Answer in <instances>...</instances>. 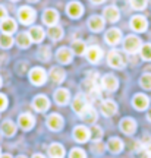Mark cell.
Returning a JSON list of instances; mask_svg holds the SVG:
<instances>
[{"mask_svg": "<svg viewBox=\"0 0 151 158\" xmlns=\"http://www.w3.org/2000/svg\"><path fill=\"white\" fill-rule=\"evenodd\" d=\"M141 47H142V41L136 35H128L126 38L123 40V50L129 53V54L138 53L141 50Z\"/></svg>", "mask_w": 151, "mask_h": 158, "instance_id": "6da1fadb", "label": "cell"}, {"mask_svg": "<svg viewBox=\"0 0 151 158\" xmlns=\"http://www.w3.org/2000/svg\"><path fill=\"white\" fill-rule=\"evenodd\" d=\"M35 16H37L35 10L29 6H21L19 10H18V19L24 25H31L35 21Z\"/></svg>", "mask_w": 151, "mask_h": 158, "instance_id": "7a4b0ae2", "label": "cell"}, {"mask_svg": "<svg viewBox=\"0 0 151 158\" xmlns=\"http://www.w3.org/2000/svg\"><path fill=\"white\" fill-rule=\"evenodd\" d=\"M29 81H31L34 85L41 86V85H44L45 81H47V72H45L43 68L31 69V72H29Z\"/></svg>", "mask_w": 151, "mask_h": 158, "instance_id": "3957f363", "label": "cell"}, {"mask_svg": "<svg viewBox=\"0 0 151 158\" xmlns=\"http://www.w3.org/2000/svg\"><path fill=\"white\" fill-rule=\"evenodd\" d=\"M73 139L79 143L88 142L91 139V130L87 126H76L73 129Z\"/></svg>", "mask_w": 151, "mask_h": 158, "instance_id": "277c9868", "label": "cell"}, {"mask_svg": "<svg viewBox=\"0 0 151 158\" xmlns=\"http://www.w3.org/2000/svg\"><path fill=\"white\" fill-rule=\"evenodd\" d=\"M85 56H87V60L93 64H97L103 59V50H101L98 45H91L87 48L85 51Z\"/></svg>", "mask_w": 151, "mask_h": 158, "instance_id": "5b68a950", "label": "cell"}, {"mask_svg": "<svg viewBox=\"0 0 151 158\" xmlns=\"http://www.w3.org/2000/svg\"><path fill=\"white\" fill-rule=\"evenodd\" d=\"M66 13L72 18V19H78V18H81L82 13H84V6L81 5L79 2H71V3H67V6H66Z\"/></svg>", "mask_w": 151, "mask_h": 158, "instance_id": "8992f818", "label": "cell"}, {"mask_svg": "<svg viewBox=\"0 0 151 158\" xmlns=\"http://www.w3.org/2000/svg\"><path fill=\"white\" fill-rule=\"evenodd\" d=\"M107 62H109V64H110L112 68H114V69H122L123 66H125V60H123L122 54H120L119 51H116V50H112L110 53H109V56H107Z\"/></svg>", "mask_w": 151, "mask_h": 158, "instance_id": "52a82bcc", "label": "cell"}, {"mask_svg": "<svg viewBox=\"0 0 151 158\" xmlns=\"http://www.w3.org/2000/svg\"><path fill=\"white\" fill-rule=\"evenodd\" d=\"M101 86H103L106 91L113 92V91L118 89L119 81H118V78H116L114 75H110V73L104 75V76H103V79H101Z\"/></svg>", "mask_w": 151, "mask_h": 158, "instance_id": "ba28073f", "label": "cell"}, {"mask_svg": "<svg viewBox=\"0 0 151 158\" xmlns=\"http://www.w3.org/2000/svg\"><path fill=\"white\" fill-rule=\"evenodd\" d=\"M45 123H47V127L50 130L57 132V130H60L62 127H63V117H62L60 114L53 113L47 117V122H45Z\"/></svg>", "mask_w": 151, "mask_h": 158, "instance_id": "9c48e42d", "label": "cell"}, {"mask_svg": "<svg viewBox=\"0 0 151 158\" xmlns=\"http://www.w3.org/2000/svg\"><path fill=\"white\" fill-rule=\"evenodd\" d=\"M147 27H148V22H147L145 18L141 16V15H136L131 19V28L134 29L135 32H145Z\"/></svg>", "mask_w": 151, "mask_h": 158, "instance_id": "30bf717a", "label": "cell"}, {"mask_svg": "<svg viewBox=\"0 0 151 158\" xmlns=\"http://www.w3.org/2000/svg\"><path fill=\"white\" fill-rule=\"evenodd\" d=\"M100 110L106 117H112V116H114V114L118 113V104L113 101V100H104V101L101 102Z\"/></svg>", "mask_w": 151, "mask_h": 158, "instance_id": "8fae6325", "label": "cell"}, {"mask_svg": "<svg viewBox=\"0 0 151 158\" xmlns=\"http://www.w3.org/2000/svg\"><path fill=\"white\" fill-rule=\"evenodd\" d=\"M72 57H73V51L71 48H67V47H62L56 53L57 62L62 63V64H69L72 62Z\"/></svg>", "mask_w": 151, "mask_h": 158, "instance_id": "7c38bea8", "label": "cell"}, {"mask_svg": "<svg viewBox=\"0 0 151 158\" xmlns=\"http://www.w3.org/2000/svg\"><path fill=\"white\" fill-rule=\"evenodd\" d=\"M32 107L35 108L37 111H40V113L47 111V110L50 108V100L45 95H37L32 101Z\"/></svg>", "mask_w": 151, "mask_h": 158, "instance_id": "4fadbf2b", "label": "cell"}, {"mask_svg": "<svg viewBox=\"0 0 151 158\" xmlns=\"http://www.w3.org/2000/svg\"><path fill=\"white\" fill-rule=\"evenodd\" d=\"M79 117L84 120V123L87 124H94L95 122H97V110H95L94 107H91V106H87V108H85L82 113L79 114Z\"/></svg>", "mask_w": 151, "mask_h": 158, "instance_id": "5bb4252c", "label": "cell"}, {"mask_svg": "<svg viewBox=\"0 0 151 158\" xmlns=\"http://www.w3.org/2000/svg\"><path fill=\"white\" fill-rule=\"evenodd\" d=\"M104 40H106L107 44H110V45L119 44L122 41V32H120V29H118V28L109 29L106 32V35H104Z\"/></svg>", "mask_w": 151, "mask_h": 158, "instance_id": "9a60e30c", "label": "cell"}, {"mask_svg": "<svg viewBox=\"0 0 151 158\" xmlns=\"http://www.w3.org/2000/svg\"><path fill=\"white\" fill-rule=\"evenodd\" d=\"M132 106H134L136 110H147L148 108V106H150V98L147 95H144V94H136V95H134V98H132Z\"/></svg>", "mask_w": 151, "mask_h": 158, "instance_id": "2e32d148", "label": "cell"}, {"mask_svg": "<svg viewBox=\"0 0 151 158\" xmlns=\"http://www.w3.org/2000/svg\"><path fill=\"white\" fill-rule=\"evenodd\" d=\"M18 124L24 130H31L34 127V124H35V118H34L32 114H28V113L21 114L19 118H18Z\"/></svg>", "mask_w": 151, "mask_h": 158, "instance_id": "e0dca14e", "label": "cell"}, {"mask_svg": "<svg viewBox=\"0 0 151 158\" xmlns=\"http://www.w3.org/2000/svg\"><path fill=\"white\" fill-rule=\"evenodd\" d=\"M120 130L125 135H134L135 130H136V122L131 117H125L120 122Z\"/></svg>", "mask_w": 151, "mask_h": 158, "instance_id": "ac0fdd59", "label": "cell"}, {"mask_svg": "<svg viewBox=\"0 0 151 158\" xmlns=\"http://www.w3.org/2000/svg\"><path fill=\"white\" fill-rule=\"evenodd\" d=\"M87 106H88V101H87V97H84L82 94H78V95L73 98L72 101V108L75 113L81 114L82 111H84L85 108H87Z\"/></svg>", "mask_w": 151, "mask_h": 158, "instance_id": "d6986e66", "label": "cell"}, {"mask_svg": "<svg viewBox=\"0 0 151 158\" xmlns=\"http://www.w3.org/2000/svg\"><path fill=\"white\" fill-rule=\"evenodd\" d=\"M57 21H59V13L54 9H47L43 13V22L47 25V27H53V25H57Z\"/></svg>", "mask_w": 151, "mask_h": 158, "instance_id": "ffe728a7", "label": "cell"}, {"mask_svg": "<svg viewBox=\"0 0 151 158\" xmlns=\"http://www.w3.org/2000/svg\"><path fill=\"white\" fill-rule=\"evenodd\" d=\"M88 28L93 31V32H100L104 28V18L98 16V15H94L88 19Z\"/></svg>", "mask_w": 151, "mask_h": 158, "instance_id": "44dd1931", "label": "cell"}, {"mask_svg": "<svg viewBox=\"0 0 151 158\" xmlns=\"http://www.w3.org/2000/svg\"><path fill=\"white\" fill-rule=\"evenodd\" d=\"M16 28H18V25L12 18H6V19H3V21L0 22V29H2L3 34L12 35L15 31H16Z\"/></svg>", "mask_w": 151, "mask_h": 158, "instance_id": "7402d4cb", "label": "cell"}, {"mask_svg": "<svg viewBox=\"0 0 151 158\" xmlns=\"http://www.w3.org/2000/svg\"><path fill=\"white\" fill-rule=\"evenodd\" d=\"M103 15H104V19H107L109 22H118L120 18V12L116 6H107L103 10Z\"/></svg>", "mask_w": 151, "mask_h": 158, "instance_id": "603a6c76", "label": "cell"}, {"mask_svg": "<svg viewBox=\"0 0 151 158\" xmlns=\"http://www.w3.org/2000/svg\"><path fill=\"white\" fill-rule=\"evenodd\" d=\"M71 100V94L69 91L65 89V88H59V89L54 92V101L59 104V106H66Z\"/></svg>", "mask_w": 151, "mask_h": 158, "instance_id": "cb8c5ba5", "label": "cell"}, {"mask_svg": "<svg viewBox=\"0 0 151 158\" xmlns=\"http://www.w3.org/2000/svg\"><path fill=\"white\" fill-rule=\"evenodd\" d=\"M49 76H50V79L53 81V82H56V84H62V82L65 81V78H66V72H65L62 68L56 66V68H51L50 69Z\"/></svg>", "mask_w": 151, "mask_h": 158, "instance_id": "d4e9b609", "label": "cell"}, {"mask_svg": "<svg viewBox=\"0 0 151 158\" xmlns=\"http://www.w3.org/2000/svg\"><path fill=\"white\" fill-rule=\"evenodd\" d=\"M106 147L112 154H119V152H122V149H123V141L119 139V138H110Z\"/></svg>", "mask_w": 151, "mask_h": 158, "instance_id": "484cf974", "label": "cell"}, {"mask_svg": "<svg viewBox=\"0 0 151 158\" xmlns=\"http://www.w3.org/2000/svg\"><path fill=\"white\" fill-rule=\"evenodd\" d=\"M0 132L3 133L5 136L7 138H11L16 133V124L13 123L12 120H5L3 123H2V127H0Z\"/></svg>", "mask_w": 151, "mask_h": 158, "instance_id": "4316f807", "label": "cell"}, {"mask_svg": "<svg viewBox=\"0 0 151 158\" xmlns=\"http://www.w3.org/2000/svg\"><path fill=\"white\" fill-rule=\"evenodd\" d=\"M29 37H31V41L32 43H41L45 37V32L44 29L41 28V27H32V28L28 31Z\"/></svg>", "mask_w": 151, "mask_h": 158, "instance_id": "83f0119b", "label": "cell"}, {"mask_svg": "<svg viewBox=\"0 0 151 158\" xmlns=\"http://www.w3.org/2000/svg\"><path fill=\"white\" fill-rule=\"evenodd\" d=\"M49 155L50 158H63L65 157V148L60 143H51L49 147Z\"/></svg>", "mask_w": 151, "mask_h": 158, "instance_id": "f1b7e54d", "label": "cell"}, {"mask_svg": "<svg viewBox=\"0 0 151 158\" xmlns=\"http://www.w3.org/2000/svg\"><path fill=\"white\" fill-rule=\"evenodd\" d=\"M31 37H29L28 32H21V34H18L16 37V44L21 47V48H28L29 45H31Z\"/></svg>", "mask_w": 151, "mask_h": 158, "instance_id": "f546056e", "label": "cell"}, {"mask_svg": "<svg viewBox=\"0 0 151 158\" xmlns=\"http://www.w3.org/2000/svg\"><path fill=\"white\" fill-rule=\"evenodd\" d=\"M49 37H50L53 41H59V40L63 38V29L59 25H53L49 28Z\"/></svg>", "mask_w": 151, "mask_h": 158, "instance_id": "4dcf8cb0", "label": "cell"}, {"mask_svg": "<svg viewBox=\"0 0 151 158\" xmlns=\"http://www.w3.org/2000/svg\"><path fill=\"white\" fill-rule=\"evenodd\" d=\"M72 51L73 54H78V56H84L85 51H87V45L84 41H73L72 44Z\"/></svg>", "mask_w": 151, "mask_h": 158, "instance_id": "1f68e13d", "label": "cell"}, {"mask_svg": "<svg viewBox=\"0 0 151 158\" xmlns=\"http://www.w3.org/2000/svg\"><path fill=\"white\" fill-rule=\"evenodd\" d=\"M38 59L41 60V62H49L51 57V53H50V47L49 45H43L41 48L38 50Z\"/></svg>", "mask_w": 151, "mask_h": 158, "instance_id": "d6a6232c", "label": "cell"}, {"mask_svg": "<svg viewBox=\"0 0 151 158\" xmlns=\"http://www.w3.org/2000/svg\"><path fill=\"white\" fill-rule=\"evenodd\" d=\"M13 45V38L9 34H2L0 35V47L2 48H11Z\"/></svg>", "mask_w": 151, "mask_h": 158, "instance_id": "836d02e7", "label": "cell"}, {"mask_svg": "<svg viewBox=\"0 0 151 158\" xmlns=\"http://www.w3.org/2000/svg\"><path fill=\"white\" fill-rule=\"evenodd\" d=\"M140 54L144 60L150 62L151 60V44H142V47H141V50H140Z\"/></svg>", "mask_w": 151, "mask_h": 158, "instance_id": "e575fe53", "label": "cell"}, {"mask_svg": "<svg viewBox=\"0 0 151 158\" xmlns=\"http://www.w3.org/2000/svg\"><path fill=\"white\" fill-rule=\"evenodd\" d=\"M140 85L144 89H151V73H144L140 79Z\"/></svg>", "mask_w": 151, "mask_h": 158, "instance_id": "d590c367", "label": "cell"}, {"mask_svg": "<svg viewBox=\"0 0 151 158\" xmlns=\"http://www.w3.org/2000/svg\"><path fill=\"white\" fill-rule=\"evenodd\" d=\"M106 145L103 143L101 141H94V143L91 145V151L94 154H103L104 151H106Z\"/></svg>", "mask_w": 151, "mask_h": 158, "instance_id": "8d00e7d4", "label": "cell"}, {"mask_svg": "<svg viewBox=\"0 0 151 158\" xmlns=\"http://www.w3.org/2000/svg\"><path fill=\"white\" fill-rule=\"evenodd\" d=\"M131 2V6L134 7L135 10H144L147 7V2L148 0H129Z\"/></svg>", "mask_w": 151, "mask_h": 158, "instance_id": "74e56055", "label": "cell"}, {"mask_svg": "<svg viewBox=\"0 0 151 158\" xmlns=\"http://www.w3.org/2000/svg\"><path fill=\"white\" fill-rule=\"evenodd\" d=\"M90 130H91V138H93L94 141H100L101 136H103V129H101L100 126H95L94 124Z\"/></svg>", "mask_w": 151, "mask_h": 158, "instance_id": "f35d334b", "label": "cell"}, {"mask_svg": "<svg viewBox=\"0 0 151 158\" xmlns=\"http://www.w3.org/2000/svg\"><path fill=\"white\" fill-rule=\"evenodd\" d=\"M69 158H87V155L81 148H73L71 154H69Z\"/></svg>", "mask_w": 151, "mask_h": 158, "instance_id": "ab89813d", "label": "cell"}, {"mask_svg": "<svg viewBox=\"0 0 151 158\" xmlns=\"http://www.w3.org/2000/svg\"><path fill=\"white\" fill-rule=\"evenodd\" d=\"M6 107H7V98L5 94H0V111L6 110Z\"/></svg>", "mask_w": 151, "mask_h": 158, "instance_id": "60d3db41", "label": "cell"}, {"mask_svg": "<svg viewBox=\"0 0 151 158\" xmlns=\"http://www.w3.org/2000/svg\"><path fill=\"white\" fill-rule=\"evenodd\" d=\"M6 18H7V10H6L5 6L0 5V22H2L3 19H6Z\"/></svg>", "mask_w": 151, "mask_h": 158, "instance_id": "b9f144b4", "label": "cell"}, {"mask_svg": "<svg viewBox=\"0 0 151 158\" xmlns=\"http://www.w3.org/2000/svg\"><path fill=\"white\" fill-rule=\"evenodd\" d=\"M32 158H45L44 155H41V154H34Z\"/></svg>", "mask_w": 151, "mask_h": 158, "instance_id": "7bdbcfd3", "label": "cell"}, {"mask_svg": "<svg viewBox=\"0 0 151 158\" xmlns=\"http://www.w3.org/2000/svg\"><path fill=\"white\" fill-rule=\"evenodd\" d=\"M91 2H93L94 5H100V3H103L104 0H91Z\"/></svg>", "mask_w": 151, "mask_h": 158, "instance_id": "ee69618b", "label": "cell"}, {"mask_svg": "<svg viewBox=\"0 0 151 158\" xmlns=\"http://www.w3.org/2000/svg\"><path fill=\"white\" fill-rule=\"evenodd\" d=\"M0 158H13V157L9 155V154H3V155H0Z\"/></svg>", "mask_w": 151, "mask_h": 158, "instance_id": "f6af8a7d", "label": "cell"}, {"mask_svg": "<svg viewBox=\"0 0 151 158\" xmlns=\"http://www.w3.org/2000/svg\"><path fill=\"white\" fill-rule=\"evenodd\" d=\"M147 118H148V120L151 122V108L148 110V113H147Z\"/></svg>", "mask_w": 151, "mask_h": 158, "instance_id": "bcb514c9", "label": "cell"}, {"mask_svg": "<svg viewBox=\"0 0 151 158\" xmlns=\"http://www.w3.org/2000/svg\"><path fill=\"white\" fill-rule=\"evenodd\" d=\"M16 158H27L25 155H19V157H16Z\"/></svg>", "mask_w": 151, "mask_h": 158, "instance_id": "7dc6e473", "label": "cell"}, {"mask_svg": "<svg viewBox=\"0 0 151 158\" xmlns=\"http://www.w3.org/2000/svg\"><path fill=\"white\" fill-rule=\"evenodd\" d=\"M28 2H31V3H34V2H38V0H28Z\"/></svg>", "mask_w": 151, "mask_h": 158, "instance_id": "c3c4849f", "label": "cell"}, {"mask_svg": "<svg viewBox=\"0 0 151 158\" xmlns=\"http://www.w3.org/2000/svg\"><path fill=\"white\" fill-rule=\"evenodd\" d=\"M0 86H2V78H0Z\"/></svg>", "mask_w": 151, "mask_h": 158, "instance_id": "681fc988", "label": "cell"}, {"mask_svg": "<svg viewBox=\"0 0 151 158\" xmlns=\"http://www.w3.org/2000/svg\"><path fill=\"white\" fill-rule=\"evenodd\" d=\"M11 2H18V0H11Z\"/></svg>", "mask_w": 151, "mask_h": 158, "instance_id": "f907efd6", "label": "cell"}, {"mask_svg": "<svg viewBox=\"0 0 151 158\" xmlns=\"http://www.w3.org/2000/svg\"><path fill=\"white\" fill-rule=\"evenodd\" d=\"M150 2H151V0H150Z\"/></svg>", "mask_w": 151, "mask_h": 158, "instance_id": "816d5d0a", "label": "cell"}]
</instances>
